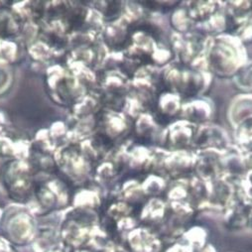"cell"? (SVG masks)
Segmentation results:
<instances>
[{"instance_id": "6da1fadb", "label": "cell", "mask_w": 252, "mask_h": 252, "mask_svg": "<svg viewBox=\"0 0 252 252\" xmlns=\"http://www.w3.org/2000/svg\"><path fill=\"white\" fill-rule=\"evenodd\" d=\"M211 66L220 74L225 75L233 71L237 65L236 51L226 43H217L210 53Z\"/></svg>"}, {"instance_id": "7a4b0ae2", "label": "cell", "mask_w": 252, "mask_h": 252, "mask_svg": "<svg viewBox=\"0 0 252 252\" xmlns=\"http://www.w3.org/2000/svg\"><path fill=\"white\" fill-rule=\"evenodd\" d=\"M178 78H176L177 92L185 96L191 98L196 96L204 88L205 82L202 75L193 69L184 67L178 70Z\"/></svg>"}, {"instance_id": "3957f363", "label": "cell", "mask_w": 252, "mask_h": 252, "mask_svg": "<svg viewBox=\"0 0 252 252\" xmlns=\"http://www.w3.org/2000/svg\"><path fill=\"white\" fill-rule=\"evenodd\" d=\"M225 211L224 224L228 229H243L251 221L249 212L241 200L233 201Z\"/></svg>"}, {"instance_id": "277c9868", "label": "cell", "mask_w": 252, "mask_h": 252, "mask_svg": "<svg viewBox=\"0 0 252 252\" xmlns=\"http://www.w3.org/2000/svg\"><path fill=\"white\" fill-rule=\"evenodd\" d=\"M198 148H223L226 144L222 132L217 128L207 127L200 132L196 131L194 142Z\"/></svg>"}, {"instance_id": "5b68a950", "label": "cell", "mask_w": 252, "mask_h": 252, "mask_svg": "<svg viewBox=\"0 0 252 252\" xmlns=\"http://www.w3.org/2000/svg\"><path fill=\"white\" fill-rule=\"evenodd\" d=\"M208 233L201 226H193L189 228L179 239L182 243L189 247L192 252H201L208 245Z\"/></svg>"}, {"instance_id": "8992f818", "label": "cell", "mask_w": 252, "mask_h": 252, "mask_svg": "<svg viewBox=\"0 0 252 252\" xmlns=\"http://www.w3.org/2000/svg\"><path fill=\"white\" fill-rule=\"evenodd\" d=\"M204 38L200 34L190 33L186 34L183 38L181 57L185 61V64L191 63L202 51L204 46Z\"/></svg>"}, {"instance_id": "52a82bcc", "label": "cell", "mask_w": 252, "mask_h": 252, "mask_svg": "<svg viewBox=\"0 0 252 252\" xmlns=\"http://www.w3.org/2000/svg\"><path fill=\"white\" fill-rule=\"evenodd\" d=\"M221 169L220 162L218 157L208 154L201 158L196 164V170L203 179H215Z\"/></svg>"}, {"instance_id": "ba28073f", "label": "cell", "mask_w": 252, "mask_h": 252, "mask_svg": "<svg viewBox=\"0 0 252 252\" xmlns=\"http://www.w3.org/2000/svg\"><path fill=\"white\" fill-rule=\"evenodd\" d=\"M188 7V16L190 19H195L196 21H207L212 17L217 10V4L215 2H192Z\"/></svg>"}, {"instance_id": "9c48e42d", "label": "cell", "mask_w": 252, "mask_h": 252, "mask_svg": "<svg viewBox=\"0 0 252 252\" xmlns=\"http://www.w3.org/2000/svg\"><path fill=\"white\" fill-rule=\"evenodd\" d=\"M236 78L240 86L245 89H252V64L240 69Z\"/></svg>"}, {"instance_id": "30bf717a", "label": "cell", "mask_w": 252, "mask_h": 252, "mask_svg": "<svg viewBox=\"0 0 252 252\" xmlns=\"http://www.w3.org/2000/svg\"><path fill=\"white\" fill-rule=\"evenodd\" d=\"M165 252H192V251L189 249L188 246H186L184 243L178 240L175 243H173L171 246H169Z\"/></svg>"}, {"instance_id": "8fae6325", "label": "cell", "mask_w": 252, "mask_h": 252, "mask_svg": "<svg viewBox=\"0 0 252 252\" xmlns=\"http://www.w3.org/2000/svg\"><path fill=\"white\" fill-rule=\"evenodd\" d=\"M241 201L246 206V208L249 212V215H250V220H252V189L248 191V193L245 195L244 199H242Z\"/></svg>"}, {"instance_id": "7c38bea8", "label": "cell", "mask_w": 252, "mask_h": 252, "mask_svg": "<svg viewBox=\"0 0 252 252\" xmlns=\"http://www.w3.org/2000/svg\"><path fill=\"white\" fill-rule=\"evenodd\" d=\"M201 252H218V251L216 250V248H215L213 245L208 244V245L206 246V248H205L204 250H202Z\"/></svg>"}]
</instances>
